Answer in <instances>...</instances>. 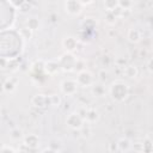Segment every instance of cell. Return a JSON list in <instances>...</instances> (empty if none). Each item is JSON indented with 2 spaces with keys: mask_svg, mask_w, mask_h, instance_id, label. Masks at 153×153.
<instances>
[{
  "mask_svg": "<svg viewBox=\"0 0 153 153\" xmlns=\"http://www.w3.org/2000/svg\"><path fill=\"white\" fill-rule=\"evenodd\" d=\"M99 117H100L99 116V112L96 109L88 108L87 114H86V117H85V122H87V123H94V122H97L99 120Z\"/></svg>",
  "mask_w": 153,
  "mask_h": 153,
  "instance_id": "obj_13",
  "label": "cell"
},
{
  "mask_svg": "<svg viewBox=\"0 0 153 153\" xmlns=\"http://www.w3.org/2000/svg\"><path fill=\"white\" fill-rule=\"evenodd\" d=\"M25 27L30 29L32 32L36 31V30H38V27H39V20H38V18H36V17H29L26 19V22H25Z\"/></svg>",
  "mask_w": 153,
  "mask_h": 153,
  "instance_id": "obj_15",
  "label": "cell"
},
{
  "mask_svg": "<svg viewBox=\"0 0 153 153\" xmlns=\"http://www.w3.org/2000/svg\"><path fill=\"white\" fill-rule=\"evenodd\" d=\"M91 93L94 96V97H104L105 93H106V90H105V86L103 82H98V84H93L91 86Z\"/></svg>",
  "mask_w": 153,
  "mask_h": 153,
  "instance_id": "obj_12",
  "label": "cell"
},
{
  "mask_svg": "<svg viewBox=\"0 0 153 153\" xmlns=\"http://www.w3.org/2000/svg\"><path fill=\"white\" fill-rule=\"evenodd\" d=\"M23 145L26 148H38L39 147V137L36 134H29L24 136Z\"/></svg>",
  "mask_w": 153,
  "mask_h": 153,
  "instance_id": "obj_8",
  "label": "cell"
},
{
  "mask_svg": "<svg viewBox=\"0 0 153 153\" xmlns=\"http://www.w3.org/2000/svg\"><path fill=\"white\" fill-rule=\"evenodd\" d=\"M49 148H53V149H55V151H60V148H61L60 141L51 140V141H50V145H49Z\"/></svg>",
  "mask_w": 153,
  "mask_h": 153,
  "instance_id": "obj_30",
  "label": "cell"
},
{
  "mask_svg": "<svg viewBox=\"0 0 153 153\" xmlns=\"http://www.w3.org/2000/svg\"><path fill=\"white\" fill-rule=\"evenodd\" d=\"M104 19H105V23H106V24H109V25H114V24L116 23V20H117V17H116L112 12H106Z\"/></svg>",
  "mask_w": 153,
  "mask_h": 153,
  "instance_id": "obj_23",
  "label": "cell"
},
{
  "mask_svg": "<svg viewBox=\"0 0 153 153\" xmlns=\"http://www.w3.org/2000/svg\"><path fill=\"white\" fill-rule=\"evenodd\" d=\"M44 63H45V62H43L42 60L36 61V62L32 65V69H33L35 72H41V71H44Z\"/></svg>",
  "mask_w": 153,
  "mask_h": 153,
  "instance_id": "obj_25",
  "label": "cell"
},
{
  "mask_svg": "<svg viewBox=\"0 0 153 153\" xmlns=\"http://www.w3.org/2000/svg\"><path fill=\"white\" fill-rule=\"evenodd\" d=\"M76 59H78V57H75L72 53H65V54L61 55L60 59H59L60 68H61L63 72H72V71H74V66H75Z\"/></svg>",
  "mask_w": 153,
  "mask_h": 153,
  "instance_id": "obj_2",
  "label": "cell"
},
{
  "mask_svg": "<svg viewBox=\"0 0 153 153\" xmlns=\"http://www.w3.org/2000/svg\"><path fill=\"white\" fill-rule=\"evenodd\" d=\"M85 67H86L85 61L82 59H76V62H75V66H74V71H76L78 73H80L82 71H86Z\"/></svg>",
  "mask_w": 153,
  "mask_h": 153,
  "instance_id": "obj_22",
  "label": "cell"
},
{
  "mask_svg": "<svg viewBox=\"0 0 153 153\" xmlns=\"http://www.w3.org/2000/svg\"><path fill=\"white\" fill-rule=\"evenodd\" d=\"M116 145H117V149H118L120 152H128V151L130 149V147H131L130 141H129L128 139H126V137L120 139V140L116 142Z\"/></svg>",
  "mask_w": 153,
  "mask_h": 153,
  "instance_id": "obj_16",
  "label": "cell"
},
{
  "mask_svg": "<svg viewBox=\"0 0 153 153\" xmlns=\"http://www.w3.org/2000/svg\"><path fill=\"white\" fill-rule=\"evenodd\" d=\"M60 69H61V68H60L59 61L49 60V61H45V63H44V71H45L49 75H54V74H56Z\"/></svg>",
  "mask_w": 153,
  "mask_h": 153,
  "instance_id": "obj_10",
  "label": "cell"
},
{
  "mask_svg": "<svg viewBox=\"0 0 153 153\" xmlns=\"http://www.w3.org/2000/svg\"><path fill=\"white\" fill-rule=\"evenodd\" d=\"M17 84H18V80L16 78H8L2 82V91L7 93H12L16 91Z\"/></svg>",
  "mask_w": 153,
  "mask_h": 153,
  "instance_id": "obj_11",
  "label": "cell"
},
{
  "mask_svg": "<svg viewBox=\"0 0 153 153\" xmlns=\"http://www.w3.org/2000/svg\"><path fill=\"white\" fill-rule=\"evenodd\" d=\"M61 104V97L57 94H50L49 96V105L51 106H59Z\"/></svg>",
  "mask_w": 153,
  "mask_h": 153,
  "instance_id": "obj_20",
  "label": "cell"
},
{
  "mask_svg": "<svg viewBox=\"0 0 153 153\" xmlns=\"http://www.w3.org/2000/svg\"><path fill=\"white\" fill-rule=\"evenodd\" d=\"M109 94L115 102H123L127 99L129 94V87L123 81H115L109 87Z\"/></svg>",
  "mask_w": 153,
  "mask_h": 153,
  "instance_id": "obj_1",
  "label": "cell"
},
{
  "mask_svg": "<svg viewBox=\"0 0 153 153\" xmlns=\"http://www.w3.org/2000/svg\"><path fill=\"white\" fill-rule=\"evenodd\" d=\"M127 38L131 43H137L141 39V33L137 29H129L127 32Z\"/></svg>",
  "mask_w": 153,
  "mask_h": 153,
  "instance_id": "obj_14",
  "label": "cell"
},
{
  "mask_svg": "<svg viewBox=\"0 0 153 153\" xmlns=\"http://www.w3.org/2000/svg\"><path fill=\"white\" fill-rule=\"evenodd\" d=\"M98 78H99V81L104 84V82L108 80V78H109V74H108V72H106L105 69H100V71L98 72Z\"/></svg>",
  "mask_w": 153,
  "mask_h": 153,
  "instance_id": "obj_27",
  "label": "cell"
},
{
  "mask_svg": "<svg viewBox=\"0 0 153 153\" xmlns=\"http://www.w3.org/2000/svg\"><path fill=\"white\" fill-rule=\"evenodd\" d=\"M75 80H76L78 85L79 86H82V87H88V86H92L94 84L93 75L88 71H82V72L78 73Z\"/></svg>",
  "mask_w": 153,
  "mask_h": 153,
  "instance_id": "obj_6",
  "label": "cell"
},
{
  "mask_svg": "<svg viewBox=\"0 0 153 153\" xmlns=\"http://www.w3.org/2000/svg\"><path fill=\"white\" fill-rule=\"evenodd\" d=\"M10 137H11L12 140H14V141H18V140H20V139H24L22 129H19V128H13V129H11V131H10Z\"/></svg>",
  "mask_w": 153,
  "mask_h": 153,
  "instance_id": "obj_19",
  "label": "cell"
},
{
  "mask_svg": "<svg viewBox=\"0 0 153 153\" xmlns=\"http://www.w3.org/2000/svg\"><path fill=\"white\" fill-rule=\"evenodd\" d=\"M42 153H59V151H55V149H53V148H45V149H43L42 151Z\"/></svg>",
  "mask_w": 153,
  "mask_h": 153,
  "instance_id": "obj_32",
  "label": "cell"
},
{
  "mask_svg": "<svg viewBox=\"0 0 153 153\" xmlns=\"http://www.w3.org/2000/svg\"><path fill=\"white\" fill-rule=\"evenodd\" d=\"M62 47L67 50V53H72L78 48V39L73 36H66L62 39Z\"/></svg>",
  "mask_w": 153,
  "mask_h": 153,
  "instance_id": "obj_7",
  "label": "cell"
},
{
  "mask_svg": "<svg viewBox=\"0 0 153 153\" xmlns=\"http://www.w3.org/2000/svg\"><path fill=\"white\" fill-rule=\"evenodd\" d=\"M19 33H20L22 38H24V39H30L32 37V31L30 29H27V27H23L19 31Z\"/></svg>",
  "mask_w": 153,
  "mask_h": 153,
  "instance_id": "obj_24",
  "label": "cell"
},
{
  "mask_svg": "<svg viewBox=\"0 0 153 153\" xmlns=\"http://www.w3.org/2000/svg\"><path fill=\"white\" fill-rule=\"evenodd\" d=\"M16 153H27L26 151H22V149H18V151H16Z\"/></svg>",
  "mask_w": 153,
  "mask_h": 153,
  "instance_id": "obj_33",
  "label": "cell"
},
{
  "mask_svg": "<svg viewBox=\"0 0 153 153\" xmlns=\"http://www.w3.org/2000/svg\"><path fill=\"white\" fill-rule=\"evenodd\" d=\"M31 104L36 108H44L47 104H49V97L44 94H35L31 98Z\"/></svg>",
  "mask_w": 153,
  "mask_h": 153,
  "instance_id": "obj_9",
  "label": "cell"
},
{
  "mask_svg": "<svg viewBox=\"0 0 153 153\" xmlns=\"http://www.w3.org/2000/svg\"><path fill=\"white\" fill-rule=\"evenodd\" d=\"M147 69H148L149 73L153 74V59L148 60V62H147Z\"/></svg>",
  "mask_w": 153,
  "mask_h": 153,
  "instance_id": "obj_31",
  "label": "cell"
},
{
  "mask_svg": "<svg viewBox=\"0 0 153 153\" xmlns=\"http://www.w3.org/2000/svg\"><path fill=\"white\" fill-rule=\"evenodd\" d=\"M66 124L73 130H80L82 128V126H84V120L76 112H72V114H69L67 116Z\"/></svg>",
  "mask_w": 153,
  "mask_h": 153,
  "instance_id": "obj_4",
  "label": "cell"
},
{
  "mask_svg": "<svg viewBox=\"0 0 153 153\" xmlns=\"http://www.w3.org/2000/svg\"><path fill=\"white\" fill-rule=\"evenodd\" d=\"M133 6V2L129 1V0H120L118 1V7L123 11H129Z\"/></svg>",
  "mask_w": 153,
  "mask_h": 153,
  "instance_id": "obj_21",
  "label": "cell"
},
{
  "mask_svg": "<svg viewBox=\"0 0 153 153\" xmlns=\"http://www.w3.org/2000/svg\"><path fill=\"white\" fill-rule=\"evenodd\" d=\"M87 110H88V108H86V106H80L79 109H78V111H76V114L85 121V117H86V114H87Z\"/></svg>",
  "mask_w": 153,
  "mask_h": 153,
  "instance_id": "obj_28",
  "label": "cell"
},
{
  "mask_svg": "<svg viewBox=\"0 0 153 153\" xmlns=\"http://www.w3.org/2000/svg\"><path fill=\"white\" fill-rule=\"evenodd\" d=\"M91 128H90V126H82V128L80 129V134H81V136L82 137H85V139H87V137H90L91 136Z\"/></svg>",
  "mask_w": 153,
  "mask_h": 153,
  "instance_id": "obj_26",
  "label": "cell"
},
{
  "mask_svg": "<svg viewBox=\"0 0 153 153\" xmlns=\"http://www.w3.org/2000/svg\"><path fill=\"white\" fill-rule=\"evenodd\" d=\"M30 8H31V4H30L29 1H24L23 5L19 7V11L23 12V13H25V12H27Z\"/></svg>",
  "mask_w": 153,
  "mask_h": 153,
  "instance_id": "obj_29",
  "label": "cell"
},
{
  "mask_svg": "<svg viewBox=\"0 0 153 153\" xmlns=\"http://www.w3.org/2000/svg\"><path fill=\"white\" fill-rule=\"evenodd\" d=\"M78 82L76 80H72V79H67V80H63L61 84H60V90L63 94L66 96H73L76 93V90H78Z\"/></svg>",
  "mask_w": 153,
  "mask_h": 153,
  "instance_id": "obj_3",
  "label": "cell"
},
{
  "mask_svg": "<svg viewBox=\"0 0 153 153\" xmlns=\"http://www.w3.org/2000/svg\"><path fill=\"white\" fill-rule=\"evenodd\" d=\"M103 5L108 12H112L118 7V1L117 0H105L103 2Z\"/></svg>",
  "mask_w": 153,
  "mask_h": 153,
  "instance_id": "obj_18",
  "label": "cell"
},
{
  "mask_svg": "<svg viewBox=\"0 0 153 153\" xmlns=\"http://www.w3.org/2000/svg\"><path fill=\"white\" fill-rule=\"evenodd\" d=\"M123 73L126 74V76H128V78H130V79H134V78L137 76L139 71H137V68H136L135 66L129 65V66H126V68L123 69Z\"/></svg>",
  "mask_w": 153,
  "mask_h": 153,
  "instance_id": "obj_17",
  "label": "cell"
},
{
  "mask_svg": "<svg viewBox=\"0 0 153 153\" xmlns=\"http://www.w3.org/2000/svg\"><path fill=\"white\" fill-rule=\"evenodd\" d=\"M63 8H65V11L68 14H71V16H78L81 12V10H82V5L78 0H68V1H65Z\"/></svg>",
  "mask_w": 153,
  "mask_h": 153,
  "instance_id": "obj_5",
  "label": "cell"
}]
</instances>
